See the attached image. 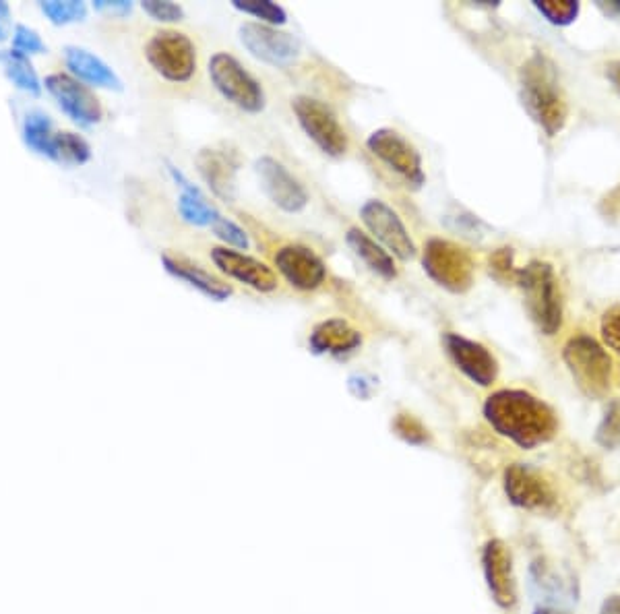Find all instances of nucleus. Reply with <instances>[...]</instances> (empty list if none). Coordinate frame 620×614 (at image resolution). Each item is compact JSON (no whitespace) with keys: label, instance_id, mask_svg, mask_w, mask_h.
I'll return each mask as SVG.
<instances>
[{"label":"nucleus","instance_id":"nucleus-16","mask_svg":"<svg viewBox=\"0 0 620 614\" xmlns=\"http://www.w3.org/2000/svg\"><path fill=\"white\" fill-rule=\"evenodd\" d=\"M209 257L213 261V265L220 269L228 278L253 288L261 294L273 292L277 288V275L275 271L265 265L263 261L244 255L240 251L228 249V247H213L209 251Z\"/></svg>","mask_w":620,"mask_h":614},{"label":"nucleus","instance_id":"nucleus-38","mask_svg":"<svg viewBox=\"0 0 620 614\" xmlns=\"http://www.w3.org/2000/svg\"><path fill=\"white\" fill-rule=\"evenodd\" d=\"M490 267L494 273H505V275H515V269H513V253L511 249H501L496 251L492 257H490Z\"/></svg>","mask_w":620,"mask_h":614},{"label":"nucleus","instance_id":"nucleus-37","mask_svg":"<svg viewBox=\"0 0 620 614\" xmlns=\"http://www.w3.org/2000/svg\"><path fill=\"white\" fill-rule=\"evenodd\" d=\"M93 11L112 13V15H129L133 11V3L129 0H93Z\"/></svg>","mask_w":620,"mask_h":614},{"label":"nucleus","instance_id":"nucleus-39","mask_svg":"<svg viewBox=\"0 0 620 614\" xmlns=\"http://www.w3.org/2000/svg\"><path fill=\"white\" fill-rule=\"evenodd\" d=\"M11 29H13L11 9H9V5L5 3V0H0V42H5L9 38Z\"/></svg>","mask_w":620,"mask_h":614},{"label":"nucleus","instance_id":"nucleus-33","mask_svg":"<svg viewBox=\"0 0 620 614\" xmlns=\"http://www.w3.org/2000/svg\"><path fill=\"white\" fill-rule=\"evenodd\" d=\"M13 50L29 56V54H44L48 52V46L44 44V40L40 38V34L36 29H31L23 23L15 25L13 32Z\"/></svg>","mask_w":620,"mask_h":614},{"label":"nucleus","instance_id":"nucleus-10","mask_svg":"<svg viewBox=\"0 0 620 614\" xmlns=\"http://www.w3.org/2000/svg\"><path fill=\"white\" fill-rule=\"evenodd\" d=\"M238 40L248 54L271 67H288L300 56L296 36L259 21L242 23L238 27Z\"/></svg>","mask_w":620,"mask_h":614},{"label":"nucleus","instance_id":"nucleus-22","mask_svg":"<svg viewBox=\"0 0 620 614\" xmlns=\"http://www.w3.org/2000/svg\"><path fill=\"white\" fill-rule=\"evenodd\" d=\"M168 172L172 176V180L176 182V187L180 189V197H178V216L182 218V222L197 226V228H205V226H213V222L222 216L217 207L205 197V193L195 187V184L186 178L178 168H174L172 164H168Z\"/></svg>","mask_w":620,"mask_h":614},{"label":"nucleus","instance_id":"nucleus-1","mask_svg":"<svg viewBox=\"0 0 620 614\" xmlns=\"http://www.w3.org/2000/svg\"><path fill=\"white\" fill-rule=\"evenodd\" d=\"M484 418L496 433L521 449L548 443L556 433V416L542 399L523 389H501L484 404Z\"/></svg>","mask_w":620,"mask_h":614},{"label":"nucleus","instance_id":"nucleus-15","mask_svg":"<svg viewBox=\"0 0 620 614\" xmlns=\"http://www.w3.org/2000/svg\"><path fill=\"white\" fill-rule=\"evenodd\" d=\"M282 278L300 292L317 290L327 280V267L323 259L304 244H286L273 257Z\"/></svg>","mask_w":620,"mask_h":614},{"label":"nucleus","instance_id":"nucleus-25","mask_svg":"<svg viewBox=\"0 0 620 614\" xmlns=\"http://www.w3.org/2000/svg\"><path fill=\"white\" fill-rule=\"evenodd\" d=\"M0 65H3L7 77L13 81V85L21 91H27L31 96H40L44 83L40 81L34 65H31L29 56L17 52V50H0Z\"/></svg>","mask_w":620,"mask_h":614},{"label":"nucleus","instance_id":"nucleus-2","mask_svg":"<svg viewBox=\"0 0 620 614\" xmlns=\"http://www.w3.org/2000/svg\"><path fill=\"white\" fill-rule=\"evenodd\" d=\"M521 102L548 137L565 127L567 100L556 67L542 54H534L521 69Z\"/></svg>","mask_w":620,"mask_h":614},{"label":"nucleus","instance_id":"nucleus-12","mask_svg":"<svg viewBox=\"0 0 620 614\" xmlns=\"http://www.w3.org/2000/svg\"><path fill=\"white\" fill-rule=\"evenodd\" d=\"M44 87L58 108L81 127H93L104 118V108L93 91L69 73H52Z\"/></svg>","mask_w":620,"mask_h":614},{"label":"nucleus","instance_id":"nucleus-17","mask_svg":"<svg viewBox=\"0 0 620 614\" xmlns=\"http://www.w3.org/2000/svg\"><path fill=\"white\" fill-rule=\"evenodd\" d=\"M505 490L513 505L530 511H548L556 501L550 482L538 470L523 464L507 468Z\"/></svg>","mask_w":620,"mask_h":614},{"label":"nucleus","instance_id":"nucleus-20","mask_svg":"<svg viewBox=\"0 0 620 614\" xmlns=\"http://www.w3.org/2000/svg\"><path fill=\"white\" fill-rule=\"evenodd\" d=\"M195 166L203 178V182L209 187V191L226 203L236 201V174L238 164L230 156L228 151L222 149H201L195 158Z\"/></svg>","mask_w":620,"mask_h":614},{"label":"nucleus","instance_id":"nucleus-40","mask_svg":"<svg viewBox=\"0 0 620 614\" xmlns=\"http://www.w3.org/2000/svg\"><path fill=\"white\" fill-rule=\"evenodd\" d=\"M606 75H608V79L614 83V87L620 91V60H618V63H612V65L608 67Z\"/></svg>","mask_w":620,"mask_h":614},{"label":"nucleus","instance_id":"nucleus-6","mask_svg":"<svg viewBox=\"0 0 620 614\" xmlns=\"http://www.w3.org/2000/svg\"><path fill=\"white\" fill-rule=\"evenodd\" d=\"M145 58L155 73L172 83L191 81L197 71V48L176 29L155 32L145 44Z\"/></svg>","mask_w":620,"mask_h":614},{"label":"nucleus","instance_id":"nucleus-29","mask_svg":"<svg viewBox=\"0 0 620 614\" xmlns=\"http://www.w3.org/2000/svg\"><path fill=\"white\" fill-rule=\"evenodd\" d=\"M38 7L54 25H69L87 17V5L81 0H42Z\"/></svg>","mask_w":620,"mask_h":614},{"label":"nucleus","instance_id":"nucleus-36","mask_svg":"<svg viewBox=\"0 0 620 614\" xmlns=\"http://www.w3.org/2000/svg\"><path fill=\"white\" fill-rule=\"evenodd\" d=\"M375 387H377V379L366 375V373H354L348 379V389L358 399H368L372 395V391H375Z\"/></svg>","mask_w":620,"mask_h":614},{"label":"nucleus","instance_id":"nucleus-13","mask_svg":"<svg viewBox=\"0 0 620 614\" xmlns=\"http://www.w3.org/2000/svg\"><path fill=\"white\" fill-rule=\"evenodd\" d=\"M255 174L265 197L284 213H300L308 207V193L304 184L282 164L271 156L255 160Z\"/></svg>","mask_w":620,"mask_h":614},{"label":"nucleus","instance_id":"nucleus-8","mask_svg":"<svg viewBox=\"0 0 620 614\" xmlns=\"http://www.w3.org/2000/svg\"><path fill=\"white\" fill-rule=\"evenodd\" d=\"M360 220L383 249L399 261H412L418 253L410 230L399 218V213L381 199H368L360 207Z\"/></svg>","mask_w":620,"mask_h":614},{"label":"nucleus","instance_id":"nucleus-18","mask_svg":"<svg viewBox=\"0 0 620 614\" xmlns=\"http://www.w3.org/2000/svg\"><path fill=\"white\" fill-rule=\"evenodd\" d=\"M362 333L346 319L331 317L317 323L308 335V352L315 356L344 358L360 350Z\"/></svg>","mask_w":620,"mask_h":614},{"label":"nucleus","instance_id":"nucleus-27","mask_svg":"<svg viewBox=\"0 0 620 614\" xmlns=\"http://www.w3.org/2000/svg\"><path fill=\"white\" fill-rule=\"evenodd\" d=\"M54 122L52 118L42 112V110H31L27 112L25 120H23V129H21V135H23V141L25 145L31 149L40 153V156L46 158L48 153V147L52 143V137H54Z\"/></svg>","mask_w":620,"mask_h":614},{"label":"nucleus","instance_id":"nucleus-31","mask_svg":"<svg viewBox=\"0 0 620 614\" xmlns=\"http://www.w3.org/2000/svg\"><path fill=\"white\" fill-rule=\"evenodd\" d=\"M213 234L220 238L228 249H234V251H248L251 249V238H248L246 230L242 226H238L234 220L226 218V216H220L213 226H211Z\"/></svg>","mask_w":620,"mask_h":614},{"label":"nucleus","instance_id":"nucleus-7","mask_svg":"<svg viewBox=\"0 0 620 614\" xmlns=\"http://www.w3.org/2000/svg\"><path fill=\"white\" fill-rule=\"evenodd\" d=\"M292 112L304 135L313 141L325 156H346L350 147L348 133L341 127L337 114L325 102L310 96H296L292 100Z\"/></svg>","mask_w":620,"mask_h":614},{"label":"nucleus","instance_id":"nucleus-30","mask_svg":"<svg viewBox=\"0 0 620 614\" xmlns=\"http://www.w3.org/2000/svg\"><path fill=\"white\" fill-rule=\"evenodd\" d=\"M393 426V433L401 439L406 441L408 445H414V447H422L426 443H430V433L428 428L412 414H397L391 422Z\"/></svg>","mask_w":620,"mask_h":614},{"label":"nucleus","instance_id":"nucleus-23","mask_svg":"<svg viewBox=\"0 0 620 614\" xmlns=\"http://www.w3.org/2000/svg\"><path fill=\"white\" fill-rule=\"evenodd\" d=\"M65 63H67V69L71 71V75L75 79H79L81 83L85 81L89 85L112 89V91L124 89L122 79L114 73V69L110 65H106L100 56H96L85 48L67 46L65 48Z\"/></svg>","mask_w":620,"mask_h":614},{"label":"nucleus","instance_id":"nucleus-42","mask_svg":"<svg viewBox=\"0 0 620 614\" xmlns=\"http://www.w3.org/2000/svg\"><path fill=\"white\" fill-rule=\"evenodd\" d=\"M534 614H569V612H563V610H554V608H548V606H544V608H538Z\"/></svg>","mask_w":620,"mask_h":614},{"label":"nucleus","instance_id":"nucleus-21","mask_svg":"<svg viewBox=\"0 0 620 614\" xmlns=\"http://www.w3.org/2000/svg\"><path fill=\"white\" fill-rule=\"evenodd\" d=\"M162 265L172 275V278L189 284L191 288H195L197 292H201L203 296H207L213 302H226L234 294L232 286H228L222 280H217L215 275L207 273L201 265L189 261L186 257L164 253Z\"/></svg>","mask_w":620,"mask_h":614},{"label":"nucleus","instance_id":"nucleus-41","mask_svg":"<svg viewBox=\"0 0 620 614\" xmlns=\"http://www.w3.org/2000/svg\"><path fill=\"white\" fill-rule=\"evenodd\" d=\"M602 614H620V596H614L604 602Z\"/></svg>","mask_w":620,"mask_h":614},{"label":"nucleus","instance_id":"nucleus-32","mask_svg":"<svg viewBox=\"0 0 620 614\" xmlns=\"http://www.w3.org/2000/svg\"><path fill=\"white\" fill-rule=\"evenodd\" d=\"M534 7L554 25H569L579 15V3L571 0H536Z\"/></svg>","mask_w":620,"mask_h":614},{"label":"nucleus","instance_id":"nucleus-11","mask_svg":"<svg viewBox=\"0 0 620 614\" xmlns=\"http://www.w3.org/2000/svg\"><path fill=\"white\" fill-rule=\"evenodd\" d=\"M565 362L577 385L587 395H602L610 381L608 354L587 335H577L565 346Z\"/></svg>","mask_w":620,"mask_h":614},{"label":"nucleus","instance_id":"nucleus-35","mask_svg":"<svg viewBox=\"0 0 620 614\" xmlns=\"http://www.w3.org/2000/svg\"><path fill=\"white\" fill-rule=\"evenodd\" d=\"M602 335L604 342L620 354V306L606 311L602 317Z\"/></svg>","mask_w":620,"mask_h":614},{"label":"nucleus","instance_id":"nucleus-34","mask_svg":"<svg viewBox=\"0 0 620 614\" xmlns=\"http://www.w3.org/2000/svg\"><path fill=\"white\" fill-rule=\"evenodd\" d=\"M141 9L153 19L162 23H176L184 19V9L170 0H143Z\"/></svg>","mask_w":620,"mask_h":614},{"label":"nucleus","instance_id":"nucleus-9","mask_svg":"<svg viewBox=\"0 0 620 614\" xmlns=\"http://www.w3.org/2000/svg\"><path fill=\"white\" fill-rule=\"evenodd\" d=\"M368 151L381 160L389 170L399 174L412 187L420 189L426 182L420 151L399 131L383 127L372 131L366 139Z\"/></svg>","mask_w":620,"mask_h":614},{"label":"nucleus","instance_id":"nucleus-3","mask_svg":"<svg viewBox=\"0 0 620 614\" xmlns=\"http://www.w3.org/2000/svg\"><path fill=\"white\" fill-rule=\"evenodd\" d=\"M515 280L532 321L542 333L554 335L563 323V302L552 265L544 261L527 263L515 271Z\"/></svg>","mask_w":620,"mask_h":614},{"label":"nucleus","instance_id":"nucleus-5","mask_svg":"<svg viewBox=\"0 0 620 614\" xmlns=\"http://www.w3.org/2000/svg\"><path fill=\"white\" fill-rule=\"evenodd\" d=\"M422 267L434 284L453 294L468 292L474 284L472 255L445 238H430L426 242Z\"/></svg>","mask_w":620,"mask_h":614},{"label":"nucleus","instance_id":"nucleus-24","mask_svg":"<svg viewBox=\"0 0 620 614\" xmlns=\"http://www.w3.org/2000/svg\"><path fill=\"white\" fill-rule=\"evenodd\" d=\"M346 244L356 255V259H360L366 265V269L379 275L381 280L391 282L397 278V265L393 255L387 249H383L370 234L362 232L360 228H350L346 232Z\"/></svg>","mask_w":620,"mask_h":614},{"label":"nucleus","instance_id":"nucleus-19","mask_svg":"<svg viewBox=\"0 0 620 614\" xmlns=\"http://www.w3.org/2000/svg\"><path fill=\"white\" fill-rule=\"evenodd\" d=\"M482 567L488 590L501 608H511L517 602L511 552L501 540H490L482 552Z\"/></svg>","mask_w":620,"mask_h":614},{"label":"nucleus","instance_id":"nucleus-28","mask_svg":"<svg viewBox=\"0 0 620 614\" xmlns=\"http://www.w3.org/2000/svg\"><path fill=\"white\" fill-rule=\"evenodd\" d=\"M232 7L244 15L259 19V23L282 27L288 23V13L282 5H275L271 0H232Z\"/></svg>","mask_w":620,"mask_h":614},{"label":"nucleus","instance_id":"nucleus-14","mask_svg":"<svg viewBox=\"0 0 620 614\" xmlns=\"http://www.w3.org/2000/svg\"><path fill=\"white\" fill-rule=\"evenodd\" d=\"M443 346L451 362L472 383L480 387H490L496 381V377H499V362H496L490 350L480 342L447 331L443 335Z\"/></svg>","mask_w":620,"mask_h":614},{"label":"nucleus","instance_id":"nucleus-26","mask_svg":"<svg viewBox=\"0 0 620 614\" xmlns=\"http://www.w3.org/2000/svg\"><path fill=\"white\" fill-rule=\"evenodd\" d=\"M46 158L58 162V164H87L91 160V147L89 143L69 131H56L52 137V143L48 147Z\"/></svg>","mask_w":620,"mask_h":614},{"label":"nucleus","instance_id":"nucleus-4","mask_svg":"<svg viewBox=\"0 0 620 614\" xmlns=\"http://www.w3.org/2000/svg\"><path fill=\"white\" fill-rule=\"evenodd\" d=\"M209 79L220 96L246 114H259L267 106L263 85L248 73L240 60L228 52L209 58Z\"/></svg>","mask_w":620,"mask_h":614}]
</instances>
